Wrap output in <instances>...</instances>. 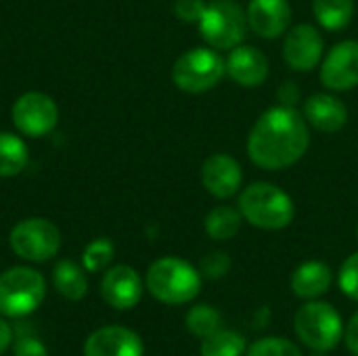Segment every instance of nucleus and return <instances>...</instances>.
Instances as JSON below:
<instances>
[{
	"instance_id": "nucleus-1",
	"label": "nucleus",
	"mask_w": 358,
	"mask_h": 356,
	"mask_svg": "<svg viewBox=\"0 0 358 356\" xmlns=\"http://www.w3.org/2000/svg\"><path fill=\"white\" fill-rule=\"evenodd\" d=\"M308 122L296 107L266 109L248 136V155L262 170H285L308 151Z\"/></svg>"
},
{
	"instance_id": "nucleus-2",
	"label": "nucleus",
	"mask_w": 358,
	"mask_h": 356,
	"mask_svg": "<svg viewBox=\"0 0 358 356\" xmlns=\"http://www.w3.org/2000/svg\"><path fill=\"white\" fill-rule=\"evenodd\" d=\"M239 212L252 227L279 231L292 225L296 208L294 199L273 183H254L239 195Z\"/></svg>"
},
{
	"instance_id": "nucleus-3",
	"label": "nucleus",
	"mask_w": 358,
	"mask_h": 356,
	"mask_svg": "<svg viewBox=\"0 0 358 356\" xmlns=\"http://www.w3.org/2000/svg\"><path fill=\"white\" fill-rule=\"evenodd\" d=\"M147 287L159 302L185 304L199 294L201 277L182 258H159L147 271Z\"/></svg>"
},
{
	"instance_id": "nucleus-4",
	"label": "nucleus",
	"mask_w": 358,
	"mask_h": 356,
	"mask_svg": "<svg viewBox=\"0 0 358 356\" xmlns=\"http://www.w3.org/2000/svg\"><path fill=\"white\" fill-rule=\"evenodd\" d=\"M197 23L206 44L216 50H233L243 44L250 25L248 13L233 0H216L206 4Z\"/></svg>"
},
{
	"instance_id": "nucleus-5",
	"label": "nucleus",
	"mask_w": 358,
	"mask_h": 356,
	"mask_svg": "<svg viewBox=\"0 0 358 356\" xmlns=\"http://www.w3.org/2000/svg\"><path fill=\"white\" fill-rule=\"evenodd\" d=\"M224 73L227 61L212 46H199L182 52L172 67L174 84L191 94L212 90L224 78Z\"/></svg>"
},
{
	"instance_id": "nucleus-6",
	"label": "nucleus",
	"mask_w": 358,
	"mask_h": 356,
	"mask_svg": "<svg viewBox=\"0 0 358 356\" xmlns=\"http://www.w3.org/2000/svg\"><path fill=\"white\" fill-rule=\"evenodd\" d=\"M46 283L38 271L15 266L0 275V315L25 317L31 315L44 300Z\"/></svg>"
},
{
	"instance_id": "nucleus-7",
	"label": "nucleus",
	"mask_w": 358,
	"mask_h": 356,
	"mask_svg": "<svg viewBox=\"0 0 358 356\" xmlns=\"http://www.w3.org/2000/svg\"><path fill=\"white\" fill-rule=\"evenodd\" d=\"M8 243L19 258L46 262L57 256L61 248V233L46 218H25L13 227Z\"/></svg>"
},
{
	"instance_id": "nucleus-8",
	"label": "nucleus",
	"mask_w": 358,
	"mask_h": 356,
	"mask_svg": "<svg viewBox=\"0 0 358 356\" xmlns=\"http://www.w3.org/2000/svg\"><path fill=\"white\" fill-rule=\"evenodd\" d=\"M296 332L313 350H331L342 340V319L325 302H308L296 315Z\"/></svg>"
},
{
	"instance_id": "nucleus-9",
	"label": "nucleus",
	"mask_w": 358,
	"mask_h": 356,
	"mask_svg": "<svg viewBox=\"0 0 358 356\" xmlns=\"http://www.w3.org/2000/svg\"><path fill=\"white\" fill-rule=\"evenodd\" d=\"M10 118L21 134L38 138L55 130L59 122V109L44 92H25L15 101Z\"/></svg>"
},
{
	"instance_id": "nucleus-10",
	"label": "nucleus",
	"mask_w": 358,
	"mask_h": 356,
	"mask_svg": "<svg viewBox=\"0 0 358 356\" xmlns=\"http://www.w3.org/2000/svg\"><path fill=\"white\" fill-rule=\"evenodd\" d=\"M325 42L321 31L310 23H300L287 29L283 42V59L294 71H313L323 61Z\"/></svg>"
},
{
	"instance_id": "nucleus-11",
	"label": "nucleus",
	"mask_w": 358,
	"mask_h": 356,
	"mask_svg": "<svg viewBox=\"0 0 358 356\" xmlns=\"http://www.w3.org/2000/svg\"><path fill=\"white\" fill-rule=\"evenodd\" d=\"M321 82L334 92H346L358 86V42L336 44L321 61Z\"/></svg>"
},
{
	"instance_id": "nucleus-12",
	"label": "nucleus",
	"mask_w": 358,
	"mask_h": 356,
	"mask_svg": "<svg viewBox=\"0 0 358 356\" xmlns=\"http://www.w3.org/2000/svg\"><path fill=\"white\" fill-rule=\"evenodd\" d=\"M241 183H243L241 166L229 153H214L201 166V185L210 195L218 199H229L237 195Z\"/></svg>"
},
{
	"instance_id": "nucleus-13",
	"label": "nucleus",
	"mask_w": 358,
	"mask_h": 356,
	"mask_svg": "<svg viewBox=\"0 0 358 356\" xmlns=\"http://www.w3.org/2000/svg\"><path fill=\"white\" fill-rule=\"evenodd\" d=\"M227 73L243 88L262 86L268 78V59L260 48L239 44L227 57Z\"/></svg>"
},
{
	"instance_id": "nucleus-14",
	"label": "nucleus",
	"mask_w": 358,
	"mask_h": 356,
	"mask_svg": "<svg viewBox=\"0 0 358 356\" xmlns=\"http://www.w3.org/2000/svg\"><path fill=\"white\" fill-rule=\"evenodd\" d=\"M250 27L264 40H275L287 34L292 25V6L287 0H250Z\"/></svg>"
},
{
	"instance_id": "nucleus-15",
	"label": "nucleus",
	"mask_w": 358,
	"mask_h": 356,
	"mask_svg": "<svg viewBox=\"0 0 358 356\" xmlns=\"http://www.w3.org/2000/svg\"><path fill=\"white\" fill-rule=\"evenodd\" d=\"M101 294L109 306L117 311H128L138 304L143 296V283L134 269L126 264H117L105 273L101 283Z\"/></svg>"
},
{
	"instance_id": "nucleus-16",
	"label": "nucleus",
	"mask_w": 358,
	"mask_h": 356,
	"mask_svg": "<svg viewBox=\"0 0 358 356\" xmlns=\"http://www.w3.org/2000/svg\"><path fill=\"white\" fill-rule=\"evenodd\" d=\"M86 356H143L141 338L120 325L96 329L84 346Z\"/></svg>"
},
{
	"instance_id": "nucleus-17",
	"label": "nucleus",
	"mask_w": 358,
	"mask_h": 356,
	"mask_svg": "<svg viewBox=\"0 0 358 356\" xmlns=\"http://www.w3.org/2000/svg\"><path fill=\"white\" fill-rule=\"evenodd\" d=\"M302 115L313 128H317L319 132H325V134L340 132L348 122L346 105L329 92H317V94L308 97V101L304 103Z\"/></svg>"
},
{
	"instance_id": "nucleus-18",
	"label": "nucleus",
	"mask_w": 358,
	"mask_h": 356,
	"mask_svg": "<svg viewBox=\"0 0 358 356\" xmlns=\"http://www.w3.org/2000/svg\"><path fill=\"white\" fill-rule=\"evenodd\" d=\"M331 285V271L325 262L310 260L300 264L292 275V290L298 298H319Z\"/></svg>"
},
{
	"instance_id": "nucleus-19",
	"label": "nucleus",
	"mask_w": 358,
	"mask_h": 356,
	"mask_svg": "<svg viewBox=\"0 0 358 356\" xmlns=\"http://www.w3.org/2000/svg\"><path fill=\"white\" fill-rule=\"evenodd\" d=\"M313 13L321 27L340 31L348 27L355 17V0H315Z\"/></svg>"
},
{
	"instance_id": "nucleus-20",
	"label": "nucleus",
	"mask_w": 358,
	"mask_h": 356,
	"mask_svg": "<svg viewBox=\"0 0 358 356\" xmlns=\"http://www.w3.org/2000/svg\"><path fill=\"white\" fill-rule=\"evenodd\" d=\"M52 283H55L57 292L67 300H82L88 292L86 277L73 260L57 262V266L52 271Z\"/></svg>"
},
{
	"instance_id": "nucleus-21",
	"label": "nucleus",
	"mask_w": 358,
	"mask_h": 356,
	"mask_svg": "<svg viewBox=\"0 0 358 356\" xmlns=\"http://www.w3.org/2000/svg\"><path fill=\"white\" fill-rule=\"evenodd\" d=\"M27 145L10 132H0V176H17L27 166Z\"/></svg>"
},
{
	"instance_id": "nucleus-22",
	"label": "nucleus",
	"mask_w": 358,
	"mask_h": 356,
	"mask_svg": "<svg viewBox=\"0 0 358 356\" xmlns=\"http://www.w3.org/2000/svg\"><path fill=\"white\" fill-rule=\"evenodd\" d=\"M241 220L243 216L239 208L235 210L231 206H218L206 216V233L216 241L233 239L241 229Z\"/></svg>"
},
{
	"instance_id": "nucleus-23",
	"label": "nucleus",
	"mask_w": 358,
	"mask_h": 356,
	"mask_svg": "<svg viewBox=\"0 0 358 356\" xmlns=\"http://www.w3.org/2000/svg\"><path fill=\"white\" fill-rule=\"evenodd\" d=\"M243 338L235 332L216 329L214 334L203 338L201 344V356H241L243 353Z\"/></svg>"
},
{
	"instance_id": "nucleus-24",
	"label": "nucleus",
	"mask_w": 358,
	"mask_h": 356,
	"mask_svg": "<svg viewBox=\"0 0 358 356\" xmlns=\"http://www.w3.org/2000/svg\"><path fill=\"white\" fill-rule=\"evenodd\" d=\"M187 327L193 336L206 338V336L214 334L216 329H220V315L212 306H206V304L195 306L187 315Z\"/></svg>"
},
{
	"instance_id": "nucleus-25",
	"label": "nucleus",
	"mask_w": 358,
	"mask_h": 356,
	"mask_svg": "<svg viewBox=\"0 0 358 356\" xmlns=\"http://www.w3.org/2000/svg\"><path fill=\"white\" fill-rule=\"evenodd\" d=\"M113 243L109 239H94L92 243H88V248L84 250V256H82V264L86 271L90 273H99V271H105L111 260H113Z\"/></svg>"
},
{
	"instance_id": "nucleus-26",
	"label": "nucleus",
	"mask_w": 358,
	"mask_h": 356,
	"mask_svg": "<svg viewBox=\"0 0 358 356\" xmlns=\"http://www.w3.org/2000/svg\"><path fill=\"white\" fill-rule=\"evenodd\" d=\"M248 356H302L300 350L283 338H264L256 342Z\"/></svg>"
},
{
	"instance_id": "nucleus-27",
	"label": "nucleus",
	"mask_w": 358,
	"mask_h": 356,
	"mask_svg": "<svg viewBox=\"0 0 358 356\" xmlns=\"http://www.w3.org/2000/svg\"><path fill=\"white\" fill-rule=\"evenodd\" d=\"M340 287H342V292L348 298L358 300V252L352 254L342 264V271H340Z\"/></svg>"
},
{
	"instance_id": "nucleus-28",
	"label": "nucleus",
	"mask_w": 358,
	"mask_h": 356,
	"mask_svg": "<svg viewBox=\"0 0 358 356\" xmlns=\"http://www.w3.org/2000/svg\"><path fill=\"white\" fill-rule=\"evenodd\" d=\"M229 266H231V260L222 252H212L210 256L201 260V269L210 279H220L222 275H227Z\"/></svg>"
},
{
	"instance_id": "nucleus-29",
	"label": "nucleus",
	"mask_w": 358,
	"mask_h": 356,
	"mask_svg": "<svg viewBox=\"0 0 358 356\" xmlns=\"http://www.w3.org/2000/svg\"><path fill=\"white\" fill-rule=\"evenodd\" d=\"M203 8H206V2L203 0H176L174 2V13L185 23L199 21Z\"/></svg>"
},
{
	"instance_id": "nucleus-30",
	"label": "nucleus",
	"mask_w": 358,
	"mask_h": 356,
	"mask_svg": "<svg viewBox=\"0 0 358 356\" xmlns=\"http://www.w3.org/2000/svg\"><path fill=\"white\" fill-rule=\"evenodd\" d=\"M15 356H48V353L38 338L25 336L15 344Z\"/></svg>"
},
{
	"instance_id": "nucleus-31",
	"label": "nucleus",
	"mask_w": 358,
	"mask_h": 356,
	"mask_svg": "<svg viewBox=\"0 0 358 356\" xmlns=\"http://www.w3.org/2000/svg\"><path fill=\"white\" fill-rule=\"evenodd\" d=\"M277 99L285 107H294L300 101V88L296 82H283L277 90Z\"/></svg>"
},
{
	"instance_id": "nucleus-32",
	"label": "nucleus",
	"mask_w": 358,
	"mask_h": 356,
	"mask_svg": "<svg viewBox=\"0 0 358 356\" xmlns=\"http://www.w3.org/2000/svg\"><path fill=\"white\" fill-rule=\"evenodd\" d=\"M346 344L355 355H358V313L352 317V321L346 329Z\"/></svg>"
},
{
	"instance_id": "nucleus-33",
	"label": "nucleus",
	"mask_w": 358,
	"mask_h": 356,
	"mask_svg": "<svg viewBox=\"0 0 358 356\" xmlns=\"http://www.w3.org/2000/svg\"><path fill=\"white\" fill-rule=\"evenodd\" d=\"M10 340H13V329L8 327L6 321L0 319V355L10 346Z\"/></svg>"
},
{
	"instance_id": "nucleus-34",
	"label": "nucleus",
	"mask_w": 358,
	"mask_h": 356,
	"mask_svg": "<svg viewBox=\"0 0 358 356\" xmlns=\"http://www.w3.org/2000/svg\"><path fill=\"white\" fill-rule=\"evenodd\" d=\"M357 239H358V225H357Z\"/></svg>"
}]
</instances>
